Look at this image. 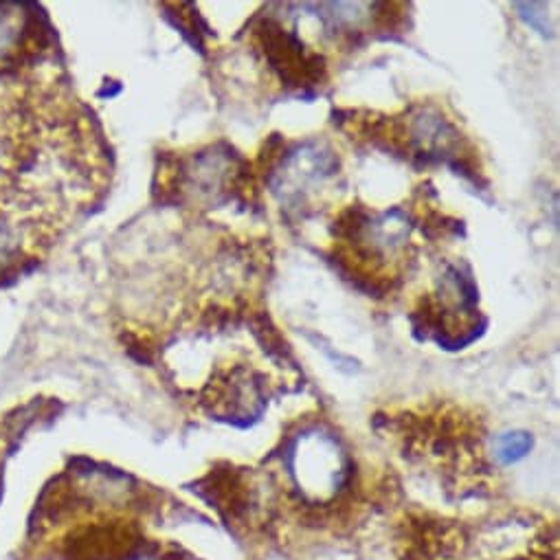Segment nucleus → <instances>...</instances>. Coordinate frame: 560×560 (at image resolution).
<instances>
[{"mask_svg":"<svg viewBox=\"0 0 560 560\" xmlns=\"http://www.w3.org/2000/svg\"><path fill=\"white\" fill-rule=\"evenodd\" d=\"M257 38L266 62L279 75L287 86L291 89H306L315 86L324 80L326 62L322 56H313L304 49L298 36L289 34L272 21L261 23L257 30Z\"/></svg>","mask_w":560,"mask_h":560,"instance_id":"nucleus-2","label":"nucleus"},{"mask_svg":"<svg viewBox=\"0 0 560 560\" xmlns=\"http://www.w3.org/2000/svg\"><path fill=\"white\" fill-rule=\"evenodd\" d=\"M532 448V438L527 433H508L503 438L497 440V446H494V455L501 464H512V462H518L521 457H525Z\"/></svg>","mask_w":560,"mask_h":560,"instance_id":"nucleus-3","label":"nucleus"},{"mask_svg":"<svg viewBox=\"0 0 560 560\" xmlns=\"http://www.w3.org/2000/svg\"><path fill=\"white\" fill-rule=\"evenodd\" d=\"M51 27L40 8L0 3V78L34 67L51 49Z\"/></svg>","mask_w":560,"mask_h":560,"instance_id":"nucleus-1","label":"nucleus"}]
</instances>
